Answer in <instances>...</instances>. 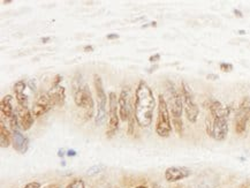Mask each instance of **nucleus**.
<instances>
[{
    "label": "nucleus",
    "mask_w": 250,
    "mask_h": 188,
    "mask_svg": "<svg viewBox=\"0 0 250 188\" xmlns=\"http://www.w3.org/2000/svg\"><path fill=\"white\" fill-rule=\"evenodd\" d=\"M156 109V98L152 89L144 80H141L135 90L134 112L137 125L142 128L151 126L153 111Z\"/></svg>",
    "instance_id": "f257e3e1"
},
{
    "label": "nucleus",
    "mask_w": 250,
    "mask_h": 188,
    "mask_svg": "<svg viewBox=\"0 0 250 188\" xmlns=\"http://www.w3.org/2000/svg\"><path fill=\"white\" fill-rule=\"evenodd\" d=\"M208 109L210 117L207 118L205 129L207 134L214 141H224L229 134V116L230 112L229 106H224L219 101L209 100Z\"/></svg>",
    "instance_id": "f03ea898"
},
{
    "label": "nucleus",
    "mask_w": 250,
    "mask_h": 188,
    "mask_svg": "<svg viewBox=\"0 0 250 188\" xmlns=\"http://www.w3.org/2000/svg\"><path fill=\"white\" fill-rule=\"evenodd\" d=\"M166 90H167L168 96V110L172 116V125L173 128L178 135L184 134V122H182V112H184V102H182L181 92H179L178 89L171 81H166Z\"/></svg>",
    "instance_id": "7ed1b4c3"
},
{
    "label": "nucleus",
    "mask_w": 250,
    "mask_h": 188,
    "mask_svg": "<svg viewBox=\"0 0 250 188\" xmlns=\"http://www.w3.org/2000/svg\"><path fill=\"white\" fill-rule=\"evenodd\" d=\"M171 113H169L167 102L162 94L158 96V105H157V122H156V134L159 138L166 139L172 133Z\"/></svg>",
    "instance_id": "20e7f679"
},
{
    "label": "nucleus",
    "mask_w": 250,
    "mask_h": 188,
    "mask_svg": "<svg viewBox=\"0 0 250 188\" xmlns=\"http://www.w3.org/2000/svg\"><path fill=\"white\" fill-rule=\"evenodd\" d=\"M94 84L96 89V95H97V113H96L95 122L97 126H102L105 123L107 117V96L105 92L104 85H103V80L98 74L94 75Z\"/></svg>",
    "instance_id": "39448f33"
},
{
    "label": "nucleus",
    "mask_w": 250,
    "mask_h": 188,
    "mask_svg": "<svg viewBox=\"0 0 250 188\" xmlns=\"http://www.w3.org/2000/svg\"><path fill=\"white\" fill-rule=\"evenodd\" d=\"M181 96L182 102H184L186 117H187L189 122L195 124L197 122L198 116H200V107H198L196 101H195L190 85L186 81L181 82Z\"/></svg>",
    "instance_id": "423d86ee"
},
{
    "label": "nucleus",
    "mask_w": 250,
    "mask_h": 188,
    "mask_svg": "<svg viewBox=\"0 0 250 188\" xmlns=\"http://www.w3.org/2000/svg\"><path fill=\"white\" fill-rule=\"evenodd\" d=\"M76 106L84 110L85 119H91L94 117V98H92L90 88L88 84H83L81 88L73 92Z\"/></svg>",
    "instance_id": "0eeeda50"
},
{
    "label": "nucleus",
    "mask_w": 250,
    "mask_h": 188,
    "mask_svg": "<svg viewBox=\"0 0 250 188\" xmlns=\"http://www.w3.org/2000/svg\"><path fill=\"white\" fill-rule=\"evenodd\" d=\"M119 97L117 94L111 91L108 94V129L106 130V136L108 139L113 138L119 127Z\"/></svg>",
    "instance_id": "6e6552de"
},
{
    "label": "nucleus",
    "mask_w": 250,
    "mask_h": 188,
    "mask_svg": "<svg viewBox=\"0 0 250 188\" xmlns=\"http://www.w3.org/2000/svg\"><path fill=\"white\" fill-rule=\"evenodd\" d=\"M250 119V98L243 97L240 102L235 113V132L242 135L247 129V124Z\"/></svg>",
    "instance_id": "1a4fd4ad"
},
{
    "label": "nucleus",
    "mask_w": 250,
    "mask_h": 188,
    "mask_svg": "<svg viewBox=\"0 0 250 188\" xmlns=\"http://www.w3.org/2000/svg\"><path fill=\"white\" fill-rule=\"evenodd\" d=\"M134 111V103L131 102V89L129 85L123 88L119 95V116L120 120L128 122Z\"/></svg>",
    "instance_id": "9d476101"
},
{
    "label": "nucleus",
    "mask_w": 250,
    "mask_h": 188,
    "mask_svg": "<svg viewBox=\"0 0 250 188\" xmlns=\"http://www.w3.org/2000/svg\"><path fill=\"white\" fill-rule=\"evenodd\" d=\"M53 107L52 102H51L47 92H42L35 100L33 107H31V112H33L35 118H40L44 114L49 112Z\"/></svg>",
    "instance_id": "9b49d317"
},
{
    "label": "nucleus",
    "mask_w": 250,
    "mask_h": 188,
    "mask_svg": "<svg viewBox=\"0 0 250 188\" xmlns=\"http://www.w3.org/2000/svg\"><path fill=\"white\" fill-rule=\"evenodd\" d=\"M191 176V170L186 167H171L165 171V179L168 183H175V181L186 179Z\"/></svg>",
    "instance_id": "f8f14e48"
},
{
    "label": "nucleus",
    "mask_w": 250,
    "mask_h": 188,
    "mask_svg": "<svg viewBox=\"0 0 250 188\" xmlns=\"http://www.w3.org/2000/svg\"><path fill=\"white\" fill-rule=\"evenodd\" d=\"M18 117H19V124L22 130H29L31 128V126L34 125L35 117L31 110L29 109V106H21L18 105Z\"/></svg>",
    "instance_id": "ddd939ff"
},
{
    "label": "nucleus",
    "mask_w": 250,
    "mask_h": 188,
    "mask_svg": "<svg viewBox=\"0 0 250 188\" xmlns=\"http://www.w3.org/2000/svg\"><path fill=\"white\" fill-rule=\"evenodd\" d=\"M12 145L15 151L25 154L29 149V139L21 133L20 129L12 132Z\"/></svg>",
    "instance_id": "4468645a"
},
{
    "label": "nucleus",
    "mask_w": 250,
    "mask_h": 188,
    "mask_svg": "<svg viewBox=\"0 0 250 188\" xmlns=\"http://www.w3.org/2000/svg\"><path fill=\"white\" fill-rule=\"evenodd\" d=\"M51 102H52L53 107L56 106H62L66 101V89L59 85V87H51V89L47 91Z\"/></svg>",
    "instance_id": "2eb2a0df"
},
{
    "label": "nucleus",
    "mask_w": 250,
    "mask_h": 188,
    "mask_svg": "<svg viewBox=\"0 0 250 188\" xmlns=\"http://www.w3.org/2000/svg\"><path fill=\"white\" fill-rule=\"evenodd\" d=\"M0 111H1V119H6L7 122L17 114L15 113L14 107H13V96L6 95L5 97L1 98V102H0Z\"/></svg>",
    "instance_id": "dca6fc26"
},
{
    "label": "nucleus",
    "mask_w": 250,
    "mask_h": 188,
    "mask_svg": "<svg viewBox=\"0 0 250 188\" xmlns=\"http://www.w3.org/2000/svg\"><path fill=\"white\" fill-rule=\"evenodd\" d=\"M12 143V132L6 127L4 119L0 123V146L1 148H7Z\"/></svg>",
    "instance_id": "f3484780"
},
{
    "label": "nucleus",
    "mask_w": 250,
    "mask_h": 188,
    "mask_svg": "<svg viewBox=\"0 0 250 188\" xmlns=\"http://www.w3.org/2000/svg\"><path fill=\"white\" fill-rule=\"evenodd\" d=\"M105 170H106V165L99 163L97 165L91 167L90 168H88V170H86V174H88L89 177H94V176H97L99 173H102V172H104Z\"/></svg>",
    "instance_id": "a211bd4d"
},
{
    "label": "nucleus",
    "mask_w": 250,
    "mask_h": 188,
    "mask_svg": "<svg viewBox=\"0 0 250 188\" xmlns=\"http://www.w3.org/2000/svg\"><path fill=\"white\" fill-rule=\"evenodd\" d=\"M25 89H27V82H25L24 80H20V81H18L17 84H14V87H13V90H14L15 96L25 94L24 92Z\"/></svg>",
    "instance_id": "6ab92c4d"
},
{
    "label": "nucleus",
    "mask_w": 250,
    "mask_h": 188,
    "mask_svg": "<svg viewBox=\"0 0 250 188\" xmlns=\"http://www.w3.org/2000/svg\"><path fill=\"white\" fill-rule=\"evenodd\" d=\"M135 122H136V118H135V112H131L129 119H128V135H133L134 132H135Z\"/></svg>",
    "instance_id": "aec40b11"
},
{
    "label": "nucleus",
    "mask_w": 250,
    "mask_h": 188,
    "mask_svg": "<svg viewBox=\"0 0 250 188\" xmlns=\"http://www.w3.org/2000/svg\"><path fill=\"white\" fill-rule=\"evenodd\" d=\"M66 188H85V184L82 179H74L67 185Z\"/></svg>",
    "instance_id": "412c9836"
},
{
    "label": "nucleus",
    "mask_w": 250,
    "mask_h": 188,
    "mask_svg": "<svg viewBox=\"0 0 250 188\" xmlns=\"http://www.w3.org/2000/svg\"><path fill=\"white\" fill-rule=\"evenodd\" d=\"M219 67H220V69H222V71L225 72V73H229V72L233 71V65H232V63H225V62L220 63Z\"/></svg>",
    "instance_id": "4be33fe9"
},
{
    "label": "nucleus",
    "mask_w": 250,
    "mask_h": 188,
    "mask_svg": "<svg viewBox=\"0 0 250 188\" xmlns=\"http://www.w3.org/2000/svg\"><path fill=\"white\" fill-rule=\"evenodd\" d=\"M62 75L57 74L52 80V85H51V87H53V88L54 87H59L60 84H62Z\"/></svg>",
    "instance_id": "5701e85b"
},
{
    "label": "nucleus",
    "mask_w": 250,
    "mask_h": 188,
    "mask_svg": "<svg viewBox=\"0 0 250 188\" xmlns=\"http://www.w3.org/2000/svg\"><path fill=\"white\" fill-rule=\"evenodd\" d=\"M41 187H42L41 183H38V181H31V183L25 185L23 188H41Z\"/></svg>",
    "instance_id": "b1692460"
},
{
    "label": "nucleus",
    "mask_w": 250,
    "mask_h": 188,
    "mask_svg": "<svg viewBox=\"0 0 250 188\" xmlns=\"http://www.w3.org/2000/svg\"><path fill=\"white\" fill-rule=\"evenodd\" d=\"M159 60H160V55H159V53H155V55L151 56V57H150V58H149V62L151 63H158Z\"/></svg>",
    "instance_id": "393cba45"
},
{
    "label": "nucleus",
    "mask_w": 250,
    "mask_h": 188,
    "mask_svg": "<svg viewBox=\"0 0 250 188\" xmlns=\"http://www.w3.org/2000/svg\"><path fill=\"white\" fill-rule=\"evenodd\" d=\"M207 79L210 80V81H216V80L219 79V75H217V74H208L207 75Z\"/></svg>",
    "instance_id": "a878e982"
},
{
    "label": "nucleus",
    "mask_w": 250,
    "mask_h": 188,
    "mask_svg": "<svg viewBox=\"0 0 250 188\" xmlns=\"http://www.w3.org/2000/svg\"><path fill=\"white\" fill-rule=\"evenodd\" d=\"M118 38H119V35H118V34H110V35H107V40L108 41L118 40Z\"/></svg>",
    "instance_id": "bb28decb"
},
{
    "label": "nucleus",
    "mask_w": 250,
    "mask_h": 188,
    "mask_svg": "<svg viewBox=\"0 0 250 188\" xmlns=\"http://www.w3.org/2000/svg\"><path fill=\"white\" fill-rule=\"evenodd\" d=\"M84 52H86V53L94 52V46H92V45H85L84 46Z\"/></svg>",
    "instance_id": "cd10ccee"
},
{
    "label": "nucleus",
    "mask_w": 250,
    "mask_h": 188,
    "mask_svg": "<svg viewBox=\"0 0 250 188\" xmlns=\"http://www.w3.org/2000/svg\"><path fill=\"white\" fill-rule=\"evenodd\" d=\"M233 13L234 14H235V17H238V18H243V14H242V12L241 11H239V9H233Z\"/></svg>",
    "instance_id": "c85d7f7f"
},
{
    "label": "nucleus",
    "mask_w": 250,
    "mask_h": 188,
    "mask_svg": "<svg viewBox=\"0 0 250 188\" xmlns=\"http://www.w3.org/2000/svg\"><path fill=\"white\" fill-rule=\"evenodd\" d=\"M29 87L31 88V90H36V84H35V81L33 82V80H30V81H29Z\"/></svg>",
    "instance_id": "c756f323"
},
{
    "label": "nucleus",
    "mask_w": 250,
    "mask_h": 188,
    "mask_svg": "<svg viewBox=\"0 0 250 188\" xmlns=\"http://www.w3.org/2000/svg\"><path fill=\"white\" fill-rule=\"evenodd\" d=\"M157 68H158V65H153L152 67H150V68L148 69V73H152V72H155Z\"/></svg>",
    "instance_id": "7c9ffc66"
},
{
    "label": "nucleus",
    "mask_w": 250,
    "mask_h": 188,
    "mask_svg": "<svg viewBox=\"0 0 250 188\" xmlns=\"http://www.w3.org/2000/svg\"><path fill=\"white\" fill-rule=\"evenodd\" d=\"M67 156H69V157H70V156H72V157H73V156H76V151L73 150V149H72V150H68V151H67Z\"/></svg>",
    "instance_id": "2f4dec72"
},
{
    "label": "nucleus",
    "mask_w": 250,
    "mask_h": 188,
    "mask_svg": "<svg viewBox=\"0 0 250 188\" xmlns=\"http://www.w3.org/2000/svg\"><path fill=\"white\" fill-rule=\"evenodd\" d=\"M50 40H51L50 37H44V38H42V43L46 44L47 42H50Z\"/></svg>",
    "instance_id": "473e14b6"
},
{
    "label": "nucleus",
    "mask_w": 250,
    "mask_h": 188,
    "mask_svg": "<svg viewBox=\"0 0 250 188\" xmlns=\"http://www.w3.org/2000/svg\"><path fill=\"white\" fill-rule=\"evenodd\" d=\"M44 188H59V185H49V186H46Z\"/></svg>",
    "instance_id": "72a5a7b5"
},
{
    "label": "nucleus",
    "mask_w": 250,
    "mask_h": 188,
    "mask_svg": "<svg viewBox=\"0 0 250 188\" xmlns=\"http://www.w3.org/2000/svg\"><path fill=\"white\" fill-rule=\"evenodd\" d=\"M63 152H65L63 150H59V151H58V156H59V157H62V156L65 155Z\"/></svg>",
    "instance_id": "f704fd0d"
},
{
    "label": "nucleus",
    "mask_w": 250,
    "mask_h": 188,
    "mask_svg": "<svg viewBox=\"0 0 250 188\" xmlns=\"http://www.w3.org/2000/svg\"><path fill=\"white\" fill-rule=\"evenodd\" d=\"M239 34H240V35H245L246 31H245V30H239Z\"/></svg>",
    "instance_id": "c9c22d12"
},
{
    "label": "nucleus",
    "mask_w": 250,
    "mask_h": 188,
    "mask_svg": "<svg viewBox=\"0 0 250 188\" xmlns=\"http://www.w3.org/2000/svg\"><path fill=\"white\" fill-rule=\"evenodd\" d=\"M153 188H165V187L160 186V185H156V186H155V187H153Z\"/></svg>",
    "instance_id": "e433bc0d"
},
{
    "label": "nucleus",
    "mask_w": 250,
    "mask_h": 188,
    "mask_svg": "<svg viewBox=\"0 0 250 188\" xmlns=\"http://www.w3.org/2000/svg\"><path fill=\"white\" fill-rule=\"evenodd\" d=\"M134 188H146V186H137V187H134Z\"/></svg>",
    "instance_id": "4c0bfd02"
},
{
    "label": "nucleus",
    "mask_w": 250,
    "mask_h": 188,
    "mask_svg": "<svg viewBox=\"0 0 250 188\" xmlns=\"http://www.w3.org/2000/svg\"><path fill=\"white\" fill-rule=\"evenodd\" d=\"M176 188H181V187H176Z\"/></svg>",
    "instance_id": "58836bf2"
}]
</instances>
